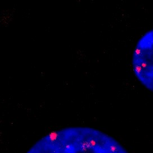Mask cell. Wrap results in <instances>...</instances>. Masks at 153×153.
<instances>
[{"mask_svg":"<svg viewBox=\"0 0 153 153\" xmlns=\"http://www.w3.org/2000/svg\"><path fill=\"white\" fill-rule=\"evenodd\" d=\"M27 153H128L115 139L94 128L74 126L53 131Z\"/></svg>","mask_w":153,"mask_h":153,"instance_id":"6da1fadb","label":"cell"},{"mask_svg":"<svg viewBox=\"0 0 153 153\" xmlns=\"http://www.w3.org/2000/svg\"><path fill=\"white\" fill-rule=\"evenodd\" d=\"M131 65L137 80L153 93V28L137 40L132 55Z\"/></svg>","mask_w":153,"mask_h":153,"instance_id":"7a4b0ae2","label":"cell"}]
</instances>
